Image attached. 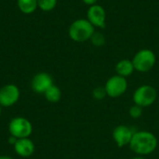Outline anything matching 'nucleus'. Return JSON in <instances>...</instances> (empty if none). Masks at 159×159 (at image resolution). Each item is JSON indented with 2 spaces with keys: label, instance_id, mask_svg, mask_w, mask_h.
Returning a JSON list of instances; mask_svg holds the SVG:
<instances>
[{
  "label": "nucleus",
  "instance_id": "f3484780",
  "mask_svg": "<svg viewBox=\"0 0 159 159\" xmlns=\"http://www.w3.org/2000/svg\"><path fill=\"white\" fill-rule=\"evenodd\" d=\"M143 108L139 106V105H137V104H133L129 109V115L133 119L140 118L143 116Z\"/></svg>",
  "mask_w": 159,
  "mask_h": 159
},
{
  "label": "nucleus",
  "instance_id": "412c9836",
  "mask_svg": "<svg viewBox=\"0 0 159 159\" xmlns=\"http://www.w3.org/2000/svg\"><path fill=\"white\" fill-rule=\"evenodd\" d=\"M0 159H13L8 156H0Z\"/></svg>",
  "mask_w": 159,
  "mask_h": 159
},
{
  "label": "nucleus",
  "instance_id": "4468645a",
  "mask_svg": "<svg viewBox=\"0 0 159 159\" xmlns=\"http://www.w3.org/2000/svg\"><path fill=\"white\" fill-rule=\"evenodd\" d=\"M44 96L48 102L56 103V102H60V100L61 98V91L59 87H57L56 85L53 84L46 90V92L44 93Z\"/></svg>",
  "mask_w": 159,
  "mask_h": 159
},
{
  "label": "nucleus",
  "instance_id": "423d86ee",
  "mask_svg": "<svg viewBox=\"0 0 159 159\" xmlns=\"http://www.w3.org/2000/svg\"><path fill=\"white\" fill-rule=\"evenodd\" d=\"M128 80L125 77L115 75L107 79L104 88L107 96L110 98H118L124 95L128 89Z\"/></svg>",
  "mask_w": 159,
  "mask_h": 159
},
{
  "label": "nucleus",
  "instance_id": "f03ea898",
  "mask_svg": "<svg viewBox=\"0 0 159 159\" xmlns=\"http://www.w3.org/2000/svg\"><path fill=\"white\" fill-rule=\"evenodd\" d=\"M94 32L95 27L87 19H77L74 20L68 29L69 37L78 43L89 41Z\"/></svg>",
  "mask_w": 159,
  "mask_h": 159
},
{
  "label": "nucleus",
  "instance_id": "9d476101",
  "mask_svg": "<svg viewBox=\"0 0 159 159\" xmlns=\"http://www.w3.org/2000/svg\"><path fill=\"white\" fill-rule=\"evenodd\" d=\"M53 85V79L50 75L45 72L37 73L31 81V88L37 94H44L46 90Z\"/></svg>",
  "mask_w": 159,
  "mask_h": 159
},
{
  "label": "nucleus",
  "instance_id": "1a4fd4ad",
  "mask_svg": "<svg viewBox=\"0 0 159 159\" xmlns=\"http://www.w3.org/2000/svg\"><path fill=\"white\" fill-rule=\"evenodd\" d=\"M135 131L126 125H118L116 126L112 133V137L114 142L119 148L129 145L130 141L132 139L133 133Z\"/></svg>",
  "mask_w": 159,
  "mask_h": 159
},
{
  "label": "nucleus",
  "instance_id": "dca6fc26",
  "mask_svg": "<svg viewBox=\"0 0 159 159\" xmlns=\"http://www.w3.org/2000/svg\"><path fill=\"white\" fill-rule=\"evenodd\" d=\"M58 0H37V6L38 8H40L42 11H51L53 10L57 6Z\"/></svg>",
  "mask_w": 159,
  "mask_h": 159
},
{
  "label": "nucleus",
  "instance_id": "a211bd4d",
  "mask_svg": "<svg viewBox=\"0 0 159 159\" xmlns=\"http://www.w3.org/2000/svg\"><path fill=\"white\" fill-rule=\"evenodd\" d=\"M106 96H107V93H106L104 86L103 87H96L92 90V97L96 101H102Z\"/></svg>",
  "mask_w": 159,
  "mask_h": 159
},
{
  "label": "nucleus",
  "instance_id": "f257e3e1",
  "mask_svg": "<svg viewBox=\"0 0 159 159\" xmlns=\"http://www.w3.org/2000/svg\"><path fill=\"white\" fill-rule=\"evenodd\" d=\"M158 145L157 136L147 130H137L133 133L129 149L136 155L145 157L153 154Z\"/></svg>",
  "mask_w": 159,
  "mask_h": 159
},
{
  "label": "nucleus",
  "instance_id": "6e6552de",
  "mask_svg": "<svg viewBox=\"0 0 159 159\" xmlns=\"http://www.w3.org/2000/svg\"><path fill=\"white\" fill-rule=\"evenodd\" d=\"M20 89L14 84H7L0 88V105L3 107H10L14 105L20 99Z\"/></svg>",
  "mask_w": 159,
  "mask_h": 159
},
{
  "label": "nucleus",
  "instance_id": "4be33fe9",
  "mask_svg": "<svg viewBox=\"0 0 159 159\" xmlns=\"http://www.w3.org/2000/svg\"><path fill=\"white\" fill-rule=\"evenodd\" d=\"M130 159H145L144 158V157H141V156H135V157H133L132 158Z\"/></svg>",
  "mask_w": 159,
  "mask_h": 159
},
{
  "label": "nucleus",
  "instance_id": "7ed1b4c3",
  "mask_svg": "<svg viewBox=\"0 0 159 159\" xmlns=\"http://www.w3.org/2000/svg\"><path fill=\"white\" fill-rule=\"evenodd\" d=\"M131 61L135 71L139 73H147L156 65L157 57L153 50L149 48H143L136 52Z\"/></svg>",
  "mask_w": 159,
  "mask_h": 159
},
{
  "label": "nucleus",
  "instance_id": "2eb2a0df",
  "mask_svg": "<svg viewBox=\"0 0 159 159\" xmlns=\"http://www.w3.org/2000/svg\"><path fill=\"white\" fill-rule=\"evenodd\" d=\"M89 41L95 47H102L106 43V37L102 32H97L95 30V32L93 33V34L90 37Z\"/></svg>",
  "mask_w": 159,
  "mask_h": 159
},
{
  "label": "nucleus",
  "instance_id": "5701e85b",
  "mask_svg": "<svg viewBox=\"0 0 159 159\" xmlns=\"http://www.w3.org/2000/svg\"><path fill=\"white\" fill-rule=\"evenodd\" d=\"M1 112H2V106L0 105V115H1Z\"/></svg>",
  "mask_w": 159,
  "mask_h": 159
},
{
  "label": "nucleus",
  "instance_id": "0eeeda50",
  "mask_svg": "<svg viewBox=\"0 0 159 159\" xmlns=\"http://www.w3.org/2000/svg\"><path fill=\"white\" fill-rule=\"evenodd\" d=\"M106 11L101 5H93L89 7L87 10V20L95 27L103 29L106 26Z\"/></svg>",
  "mask_w": 159,
  "mask_h": 159
},
{
  "label": "nucleus",
  "instance_id": "f8f14e48",
  "mask_svg": "<svg viewBox=\"0 0 159 159\" xmlns=\"http://www.w3.org/2000/svg\"><path fill=\"white\" fill-rule=\"evenodd\" d=\"M115 70H116V75L127 78V77L130 76L134 73L135 68L133 66V63H132L131 60L122 59V60H120L119 61L116 62V64L115 66Z\"/></svg>",
  "mask_w": 159,
  "mask_h": 159
},
{
  "label": "nucleus",
  "instance_id": "9b49d317",
  "mask_svg": "<svg viewBox=\"0 0 159 159\" xmlns=\"http://www.w3.org/2000/svg\"><path fill=\"white\" fill-rule=\"evenodd\" d=\"M13 147L15 153L20 157H29L34 152V144L29 138L18 139Z\"/></svg>",
  "mask_w": 159,
  "mask_h": 159
},
{
  "label": "nucleus",
  "instance_id": "20e7f679",
  "mask_svg": "<svg viewBox=\"0 0 159 159\" xmlns=\"http://www.w3.org/2000/svg\"><path fill=\"white\" fill-rule=\"evenodd\" d=\"M157 99V91L151 85H142L138 87L132 95L134 104H137L143 108L149 107L156 102Z\"/></svg>",
  "mask_w": 159,
  "mask_h": 159
},
{
  "label": "nucleus",
  "instance_id": "39448f33",
  "mask_svg": "<svg viewBox=\"0 0 159 159\" xmlns=\"http://www.w3.org/2000/svg\"><path fill=\"white\" fill-rule=\"evenodd\" d=\"M8 131L10 136L16 139L29 138L33 132V126L31 122L24 117H14L8 124Z\"/></svg>",
  "mask_w": 159,
  "mask_h": 159
},
{
  "label": "nucleus",
  "instance_id": "6ab92c4d",
  "mask_svg": "<svg viewBox=\"0 0 159 159\" xmlns=\"http://www.w3.org/2000/svg\"><path fill=\"white\" fill-rule=\"evenodd\" d=\"M82 2H83L85 5H87V6L90 7V6L96 5V4H97V2H98V0H82Z\"/></svg>",
  "mask_w": 159,
  "mask_h": 159
},
{
  "label": "nucleus",
  "instance_id": "aec40b11",
  "mask_svg": "<svg viewBox=\"0 0 159 159\" xmlns=\"http://www.w3.org/2000/svg\"><path fill=\"white\" fill-rule=\"evenodd\" d=\"M17 140H18V139H16L15 137H13V136H10V137L8 138V143H9L10 144H12V145H14Z\"/></svg>",
  "mask_w": 159,
  "mask_h": 159
},
{
  "label": "nucleus",
  "instance_id": "ddd939ff",
  "mask_svg": "<svg viewBox=\"0 0 159 159\" xmlns=\"http://www.w3.org/2000/svg\"><path fill=\"white\" fill-rule=\"evenodd\" d=\"M17 6L23 14H32L38 8L37 0H17Z\"/></svg>",
  "mask_w": 159,
  "mask_h": 159
}]
</instances>
